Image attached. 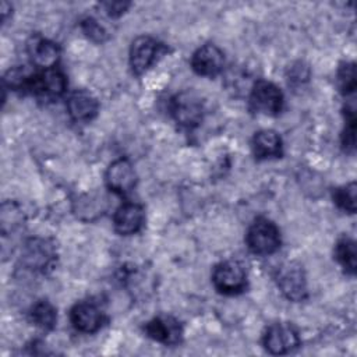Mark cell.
<instances>
[{"mask_svg":"<svg viewBox=\"0 0 357 357\" xmlns=\"http://www.w3.org/2000/svg\"><path fill=\"white\" fill-rule=\"evenodd\" d=\"M300 343L297 331L289 324H273L264 335V346L272 354H286Z\"/></svg>","mask_w":357,"mask_h":357,"instance_id":"obj_8","label":"cell"},{"mask_svg":"<svg viewBox=\"0 0 357 357\" xmlns=\"http://www.w3.org/2000/svg\"><path fill=\"white\" fill-rule=\"evenodd\" d=\"M67 110L74 121H89L98 113V100L91 92L78 89L68 96Z\"/></svg>","mask_w":357,"mask_h":357,"instance_id":"obj_15","label":"cell"},{"mask_svg":"<svg viewBox=\"0 0 357 357\" xmlns=\"http://www.w3.org/2000/svg\"><path fill=\"white\" fill-rule=\"evenodd\" d=\"M70 319L77 331L84 333H93L102 326L103 314L95 303L79 301L71 308Z\"/></svg>","mask_w":357,"mask_h":357,"instance_id":"obj_13","label":"cell"},{"mask_svg":"<svg viewBox=\"0 0 357 357\" xmlns=\"http://www.w3.org/2000/svg\"><path fill=\"white\" fill-rule=\"evenodd\" d=\"M28 54L35 66L43 70H49L54 68L57 64L60 49L54 42L49 39L32 38V40L28 43Z\"/></svg>","mask_w":357,"mask_h":357,"instance_id":"obj_16","label":"cell"},{"mask_svg":"<svg viewBox=\"0 0 357 357\" xmlns=\"http://www.w3.org/2000/svg\"><path fill=\"white\" fill-rule=\"evenodd\" d=\"M247 245L258 255L273 254L280 247V234L273 222L258 218L247 231Z\"/></svg>","mask_w":357,"mask_h":357,"instance_id":"obj_1","label":"cell"},{"mask_svg":"<svg viewBox=\"0 0 357 357\" xmlns=\"http://www.w3.org/2000/svg\"><path fill=\"white\" fill-rule=\"evenodd\" d=\"M22 220V215L20 213L15 204L4 202L1 206V233L6 236L7 233H11L15 227L20 226Z\"/></svg>","mask_w":357,"mask_h":357,"instance_id":"obj_22","label":"cell"},{"mask_svg":"<svg viewBox=\"0 0 357 357\" xmlns=\"http://www.w3.org/2000/svg\"><path fill=\"white\" fill-rule=\"evenodd\" d=\"M81 28H82L84 33L95 42H105L107 39V32L105 31V28L96 20H93L91 17L82 20Z\"/></svg>","mask_w":357,"mask_h":357,"instance_id":"obj_23","label":"cell"},{"mask_svg":"<svg viewBox=\"0 0 357 357\" xmlns=\"http://www.w3.org/2000/svg\"><path fill=\"white\" fill-rule=\"evenodd\" d=\"M252 152L258 159L279 158L282 155V139L273 130H261L252 138Z\"/></svg>","mask_w":357,"mask_h":357,"instance_id":"obj_17","label":"cell"},{"mask_svg":"<svg viewBox=\"0 0 357 357\" xmlns=\"http://www.w3.org/2000/svg\"><path fill=\"white\" fill-rule=\"evenodd\" d=\"M100 6L110 17H119L130 7V3L128 1H105Z\"/></svg>","mask_w":357,"mask_h":357,"instance_id":"obj_26","label":"cell"},{"mask_svg":"<svg viewBox=\"0 0 357 357\" xmlns=\"http://www.w3.org/2000/svg\"><path fill=\"white\" fill-rule=\"evenodd\" d=\"M276 283L283 296L291 301H303L307 297V280L303 266L296 261L282 264L276 271Z\"/></svg>","mask_w":357,"mask_h":357,"instance_id":"obj_2","label":"cell"},{"mask_svg":"<svg viewBox=\"0 0 357 357\" xmlns=\"http://www.w3.org/2000/svg\"><path fill=\"white\" fill-rule=\"evenodd\" d=\"M66 85L64 74L54 67L42 73H33L25 91L42 98H57L66 91Z\"/></svg>","mask_w":357,"mask_h":357,"instance_id":"obj_7","label":"cell"},{"mask_svg":"<svg viewBox=\"0 0 357 357\" xmlns=\"http://www.w3.org/2000/svg\"><path fill=\"white\" fill-rule=\"evenodd\" d=\"M308 75H310V70L308 67L298 61L296 64H293L289 70V82L291 84H301L303 81H307L308 79Z\"/></svg>","mask_w":357,"mask_h":357,"instance_id":"obj_25","label":"cell"},{"mask_svg":"<svg viewBox=\"0 0 357 357\" xmlns=\"http://www.w3.org/2000/svg\"><path fill=\"white\" fill-rule=\"evenodd\" d=\"M162 45L151 36L137 38L130 47V67L134 74L141 75L155 61Z\"/></svg>","mask_w":357,"mask_h":357,"instance_id":"obj_9","label":"cell"},{"mask_svg":"<svg viewBox=\"0 0 357 357\" xmlns=\"http://www.w3.org/2000/svg\"><path fill=\"white\" fill-rule=\"evenodd\" d=\"M105 201H102V195H86L82 201H78V213H88L89 211V219L92 215L102 213V205Z\"/></svg>","mask_w":357,"mask_h":357,"instance_id":"obj_24","label":"cell"},{"mask_svg":"<svg viewBox=\"0 0 357 357\" xmlns=\"http://www.w3.org/2000/svg\"><path fill=\"white\" fill-rule=\"evenodd\" d=\"M225 64L223 52L212 43H206L201 46L191 59V66L194 71L199 75L213 77L219 74Z\"/></svg>","mask_w":357,"mask_h":357,"instance_id":"obj_12","label":"cell"},{"mask_svg":"<svg viewBox=\"0 0 357 357\" xmlns=\"http://www.w3.org/2000/svg\"><path fill=\"white\" fill-rule=\"evenodd\" d=\"M31 319L36 326L42 329H52L56 325L57 314L54 307L49 301L40 300L32 307Z\"/></svg>","mask_w":357,"mask_h":357,"instance_id":"obj_18","label":"cell"},{"mask_svg":"<svg viewBox=\"0 0 357 357\" xmlns=\"http://www.w3.org/2000/svg\"><path fill=\"white\" fill-rule=\"evenodd\" d=\"M337 85L343 95L354 93L356 91V66L354 63H342L337 70Z\"/></svg>","mask_w":357,"mask_h":357,"instance_id":"obj_21","label":"cell"},{"mask_svg":"<svg viewBox=\"0 0 357 357\" xmlns=\"http://www.w3.org/2000/svg\"><path fill=\"white\" fill-rule=\"evenodd\" d=\"M145 220L144 208L139 204L126 202L114 213L113 223L117 233L128 236L137 233Z\"/></svg>","mask_w":357,"mask_h":357,"instance_id":"obj_14","label":"cell"},{"mask_svg":"<svg viewBox=\"0 0 357 357\" xmlns=\"http://www.w3.org/2000/svg\"><path fill=\"white\" fill-rule=\"evenodd\" d=\"M250 105L255 112L273 116L282 110L283 93L273 82L259 79L252 86Z\"/></svg>","mask_w":357,"mask_h":357,"instance_id":"obj_5","label":"cell"},{"mask_svg":"<svg viewBox=\"0 0 357 357\" xmlns=\"http://www.w3.org/2000/svg\"><path fill=\"white\" fill-rule=\"evenodd\" d=\"M333 201L340 209L349 213H354L356 212V183H349L343 187L336 188L333 192Z\"/></svg>","mask_w":357,"mask_h":357,"instance_id":"obj_20","label":"cell"},{"mask_svg":"<svg viewBox=\"0 0 357 357\" xmlns=\"http://www.w3.org/2000/svg\"><path fill=\"white\" fill-rule=\"evenodd\" d=\"M56 261V248L46 238H29L21 251V262L25 268L45 272Z\"/></svg>","mask_w":357,"mask_h":357,"instance_id":"obj_4","label":"cell"},{"mask_svg":"<svg viewBox=\"0 0 357 357\" xmlns=\"http://www.w3.org/2000/svg\"><path fill=\"white\" fill-rule=\"evenodd\" d=\"M105 177L107 187L121 195L130 192L137 183V174L131 162L123 158L110 163Z\"/></svg>","mask_w":357,"mask_h":357,"instance_id":"obj_11","label":"cell"},{"mask_svg":"<svg viewBox=\"0 0 357 357\" xmlns=\"http://www.w3.org/2000/svg\"><path fill=\"white\" fill-rule=\"evenodd\" d=\"M145 332L149 337L167 346H174L181 342L183 328L178 321L170 315H159L145 325Z\"/></svg>","mask_w":357,"mask_h":357,"instance_id":"obj_10","label":"cell"},{"mask_svg":"<svg viewBox=\"0 0 357 357\" xmlns=\"http://www.w3.org/2000/svg\"><path fill=\"white\" fill-rule=\"evenodd\" d=\"M170 112L180 126L195 127L204 117V102L195 92L183 91L172 99Z\"/></svg>","mask_w":357,"mask_h":357,"instance_id":"obj_3","label":"cell"},{"mask_svg":"<svg viewBox=\"0 0 357 357\" xmlns=\"http://www.w3.org/2000/svg\"><path fill=\"white\" fill-rule=\"evenodd\" d=\"M212 282L220 293L234 294L245 287L247 278L241 264L237 261H225L215 266Z\"/></svg>","mask_w":357,"mask_h":357,"instance_id":"obj_6","label":"cell"},{"mask_svg":"<svg viewBox=\"0 0 357 357\" xmlns=\"http://www.w3.org/2000/svg\"><path fill=\"white\" fill-rule=\"evenodd\" d=\"M335 255L346 272L351 275L356 273V243L351 238L349 237L340 238L336 243Z\"/></svg>","mask_w":357,"mask_h":357,"instance_id":"obj_19","label":"cell"}]
</instances>
